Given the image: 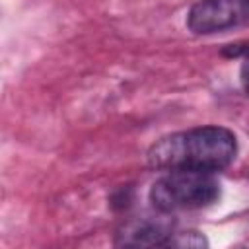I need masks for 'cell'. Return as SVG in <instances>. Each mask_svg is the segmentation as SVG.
Segmentation results:
<instances>
[{
  "label": "cell",
  "instance_id": "obj_1",
  "mask_svg": "<svg viewBox=\"0 0 249 249\" xmlns=\"http://www.w3.org/2000/svg\"><path fill=\"white\" fill-rule=\"evenodd\" d=\"M237 156V138L230 128L208 124L167 134L156 140L148 154V165L156 171H208L226 169Z\"/></svg>",
  "mask_w": 249,
  "mask_h": 249
},
{
  "label": "cell",
  "instance_id": "obj_2",
  "mask_svg": "<svg viewBox=\"0 0 249 249\" xmlns=\"http://www.w3.org/2000/svg\"><path fill=\"white\" fill-rule=\"evenodd\" d=\"M220 198V183L214 173L175 169L163 175L150 189V202L156 210L171 214L177 210H196Z\"/></svg>",
  "mask_w": 249,
  "mask_h": 249
},
{
  "label": "cell",
  "instance_id": "obj_3",
  "mask_svg": "<svg viewBox=\"0 0 249 249\" xmlns=\"http://www.w3.org/2000/svg\"><path fill=\"white\" fill-rule=\"evenodd\" d=\"M249 21V0H200L187 16L195 35H212Z\"/></svg>",
  "mask_w": 249,
  "mask_h": 249
},
{
  "label": "cell",
  "instance_id": "obj_4",
  "mask_svg": "<svg viewBox=\"0 0 249 249\" xmlns=\"http://www.w3.org/2000/svg\"><path fill=\"white\" fill-rule=\"evenodd\" d=\"M165 212L160 216H142L126 222L115 237V245L123 247H165L167 239L173 233V224L163 218Z\"/></svg>",
  "mask_w": 249,
  "mask_h": 249
},
{
  "label": "cell",
  "instance_id": "obj_5",
  "mask_svg": "<svg viewBox=\"0 0 249 249\" xmlns=\"http://www.w3.org/2000/svg\"><path fill=\"white\" fill-rule=\"evenodd\" d=\"M165 247H208V241L202 233L187 230V231H173Z\"/></svg>",
  "mask_w": 249,
  "mask_h": 249
},
{
  "label": "cell",
  "instance_id": "obj_6",
  "mask_svg": "<svg viewBox=\"0 0 249 249\" xmlns=\"http://www.w3.org/2000/svg\"><path fill=\"white\" fill-rule=\"evenodd\" d=\"M239 80H241L243 89L249 93V49L243 51V62H241V68H239Z\"/></svg>",
  "mask_w": 249,
  "mask_h": 249
}]
</instances>
